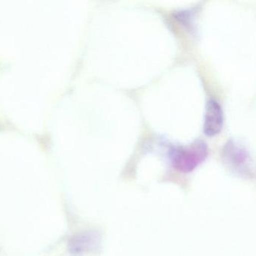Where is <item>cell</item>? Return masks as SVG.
<instances>
[{"label":"cell","instance_id":"7a4b0ae2","mask_svg":"<svg viewBox=\"0 0 256 256\" xmlns=\"http://www.w3.org/2000/svg\"><path fill=\"white\" fill-rule=\"evenodd\" d=\"M222 158L234 170L244 174L251 173L252 162L250 152L238 140L230 139L226 144L222 150Z\"/></svg>","mask_w":256,"mask_h":256},{"label":"cell","instance_id":"6da1fadb","mask_svg":"<svg viewBox=\"0 0 256 256\" xmlns=\"http://www.w3.org/2000/svg\"><path fill=\"white\" fill-rule=\"evenodd\" d=\"M169 158L176 170L188 173L196 169L208 155V145L203 140H196L186 146H172Z\"/></svg>","mask_w":256,"mask_h":256},{"label":"cell","instance_id":"3957f363","mask_svg":"<svg viewBox=\"0 0 256 256\" xmlns=\"http://www.w3.org/2000/svg\"><path fill=\"white\" fill-rule=\"evenodd\" d=\"M224 124V114L221 106L216 100L208 102L205 112L204 132L209 137L221 132Z\"/></svg>","mask_w":256,"mask_h":256}]
</instances>
